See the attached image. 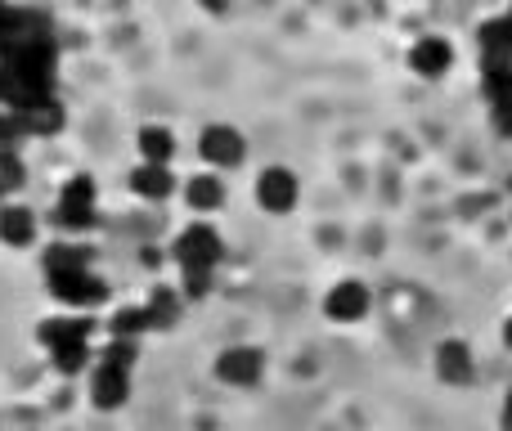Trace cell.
I'll return each mask as SVG.
<instances>
[{"label": "cell", "instance_id": "obj_2", "mask_svg": "<svg viewBox=\"0 0 512 431\" xmlns=\"http://www.w3.org/2000/svg\"><path fill=\"white\" fill-rule=\"evenodd\" d=\"M99 216V194H95V180L90 176H72L68 185L59 189V207H54V220H59L68 234H81L90 229Z\"/></svg>", "mask_w": 512, "mask_h": 431}, {"label": "cell", "instance_id": "obj_1", "mask_svg": "<svg viewBox=\"0 0 512 431\" xmlns=\"http://www.w3.org/2000/svg\"><path fill=\"white\" fill-rule=\"evenodd\" d=\"M221 256H225V238L212 220H189V225L171 238V261H176L180 274L185 270H216Z\"/></svg>", "mask_w": 512, "mask_h": 431}, {"label": "cell", "instance_id": "obj_20", "mask_svg": "<svg viewBox=\"0 0 512 431\" xmlns=\"http://www.w3.org/2000/svg\"><path fill=\"white\" fill-rule=\"evenodd\" d=\"M477 41H481V59H512V27H508V18H490V23H481Z\"/></svg>", "mask_w": 512, "mask_h": 431}, {"label": "cell", "instance_id": "obj_23", "mask_svg": "<svg viewBox=\"0 0 512 431\" xmlns=\"http://www.w3.org/2000/svg\"><path fill=\"white\" fill-rule=\"evenodd\" d=\"M212 288H216V270H185L180 274V292H185V301H203Z\"/></svg>", "mask_w": 512, "mask_h": 431}, {"label": "cell", "instance_id": "obj_13", "mask_svg": "<svg viewBox=\"0 0 512 431\" xmlns=\"http://www.w3.org/2000/svg\"><path fill=\"white\" fill-rule=\"evenodd\" d=\"M450 63H454V50H450V41H445V36H423V41L409 50V68H414L418 77H427V81L445 77V72H450Z\"/></svg>", "mask_w": 512, "mask_h": 431}, {"label": "cell", "instance_id": "obj_6", "mask_svg": "<svg viewBox=\"0 0 512 431\" xmlns=\"http://www.w3.org/2000/svg\"><path fill=\"white\" fill-rule=\"evenodd\" d=\"M131 369H117V364L108 360H95V369H90V405L99 409V414H117V409H126V400H131Z\"/></svg>", "mask_w": 512, "mask_h": 431}, {"label": "cell", "instance_id": "obj_29", "mask_svg": "<svg viewBox=\"0 0 512 431\" xmlns=\"http://www.w3.org/2000/svg\"><path fill=\"white\" fill-rule=\"evenodd\" d=\"M508 27H512V14H508Z\"/></svg>", "mask_w": 512, "mask_h": 431}, {"label": "cell", "instance_id": "obj_12", "mask_svg": "<svg viewBox=\"0 0 512 431\" xmlns=\"http://www.w3.org/2000/svg\"><path fill=\"white\" fill-rule=\"evenodd\" d=\"M131 194L144 198V203H167L176 194V171L171 167H158V162H140L131 171Z\"/></svg>", "mask_w": 512, "mask_h": 431}, {"label": "cell", "instance_id": "obj_14", "mask_svg": "<svg viewBox=\"0 0 512 431\" xmlns=\"http://www.w3.org/2000/svg\"><path fill=\"white\" fill-rule=\"evenodd\" d=\"M95 333H99V324L90 315H54V319H41V328H36V342L50 351V346L72 342V337H90V342H95Z\"/></svg>", "mask_w": 512, "mask_h": 431}, {"label": "cell", "instance_id": "obj_9", "mask_svg": "<svg viewBox=\"0 0 512 431\" xmlns=\"http://www.w3.org/2000/svg\"><path fill=\"white\" fill-rule=\"evenodd\" d=\"M180 194H185V207L194 216H216L225 207V198H230V189H225L221 171H198V176H189L180 185Z\"/></svg>", "mask_w": 512, "mask_h": 431}, {"label": "cell", "instance_id": "obj_8", "mask_svg": "<svg viewBox=\"0 0 512 431\" xmlns=\"http://www.w3.org/2000/svg\"><path fill=\"white\" fill-rule=\"evenodd\" d=\"M369 306H373V297H369V288H364L360 279L333 283L328 297H324V315L333 319V324H360V319L369 315Z\"/></svg>", "mask_w": 512, "mask_h": 431}, {"label": "cell", "instance_id": "obj_19", "mask_svg": "<svg viewBox=\"0 0 512 431\" xmlns=\"http://www.w3.org/2000/svg\"><path fill=\"white\" fill-rule=\"evenodd\" d=\"M104 333H108V337H131V342H144V337L153 333L149 315H144V301H140V306L113 310V315H108V324H104Z\"/></svg>", "mask_w": 512, "mask_h": 431}, {"label": "cell", "instance_id": "obj_25", "mask_svg": "<svg viewBox=\"0 0 512 431\" xmlns=\"http://www.w3.org/2000/svg\"><path fill=\"white\" fill-rule=\"evenodd\" d=\"M234 0H198V9H207V14H225Z\"/></svg>", "mask_w": 512, "mask_h": 431}, {"label": "cell", "instance_id": "obj_4", "mask_svg": "<svg viewBox=\"0 0 512 431\" xmlns=\"http://www.w3.org/2000/svg\"><path fill=\"white\" fill-rule=\"evenodd\" d=\"M212 369H216V382H225L234 391H248L265 378V351L261 346H225Z\"/></svg>", "mask_w": 512, "mask_h": 431}, {"label": "cell", "instance_id": "obj_7", "mask_svg": "<svg viewBox=\"0 0 512 431\" xmlns=\"http://www.w3.org/2000/svg\"><path fill=\"white\" fill-rule=\"evenodd\" d=\"M301 198V180L297 171L288 167H265L261 176H256V207L270 216H288L292 207H297Z\"/></svg>", "mask_w": 512, "mask_h": 431}, {"label": "cell", "instance_id": "obj_21", "mask_svg": "<svg viewBox=\"0 0 512 431\" xmlns=\"http://www.w3.org/2000/svg\"><path fill=\"white\" fill-rule=\"evenodd\" d=\"M486 90H490V104L512 99V59H486Z\"/></svg>", "mask_w": 512, "mask_h": 431}, {"label": "cell", "instance_id": "obj_5", "mask_svg": "<svg viewBox=\"0 0 512 431\" xmlns=\"http://www.w3.org/2000/svg\"><path fill=\"white\" fill-rule=\"evenodd\" d=\"M45 283H50V297L68 310H90L108 297V283L99 279L95 270H68V274H54V279H45Z\"/></svg>", "mask_w": 512, "mask_h": 431}, {"label": "cell", "instance_id": "obj_17", "mask_svg": "<svg viewBox=\"0 0 512 431\" xmlns=\"http://www.w3.org/2000/svg\"><path fill=\"white\" fill-rule=\"evenodd\" d=\"M41 270H45V279L68 274V270H90V247H81V243H50L41 252Z\"/></svg>", "mask_w": 512, "mask_h": 431}, {"label": "cell", "instance_id": "obj_22", "mask_svg": "<svg viewBox=\"0 0 512 431\" xmlns=\"http://www.w3.org/2000/svg\"><path fill=\"white\" fill-rule=\"evenodd\" d=\"M27 180V167H23V153L14 149V144H0V189L5 194H14L18 185Z\"/></svg>", "mask_w": 512, "mask_h": 431}, {"label": "cell", "instance_id": "obj_11", "mask_svg": "<svg viewBox=\"0 0 512 431\" xmlns=\"http://www.w3.org/2000/svg\"><path fill=\"white\" fill-rule=\"evenodd\" d=\"M144 315H149L153 333H171L185 315V292L180 288H167V283H153L149 297H144Z\"/></svg>", "mask_w": 512, "mask_h": 431}, {"label": "cell", "instance_id": "obj_26", "mask_svg": "<svg viewBox=\"0 0 512 431\" xmlns=\"http://www.w3.org/2000/svg\"><path fill=\"white\" fill-rule=\"evenodd\" d=\"M504 431H512V396H508V405H504Z\"/></svg>", "mask_w": 512, "mask_h": 431}, {"label": "cell", "instance_id": "obj_24", "mask_svg": "<svg viewBox=\"0 0 512 431\" xmlns=\"http://www.w3.org/2000/svg\"><path fill=\"white\" fill-rule=\"evenodd\" d=\"M495 131L508 135L512 140V99H504V104H495Z\"/></svg>", "mask_w": 512, "mask_h": 431}, {"label": "cell", "instance_id": "obj_15", "mask_svg": "<svg viewBox=\"0 0 512 431\" xmlns=\"http://www.w3.org/2000/svg\"><path fill=\"white\" fill-rule=\"evenodd\" d=\"M50 369L59 373V378H77V373L90 369V360H95V346H90V337H72V342H59L50 346Z\"/></svg>", "mask_w": 512, "mask_h": 431}, {"label": "cell", "instance_id": "obj_27", "mask_svg": "<svg viewBox=\"0 0 512 431\" xmlns=\"http://www.w3.org/2000/svg\"><path fill=\"white\" fill-rule=\"evenodd\" d=\"M504 342L512 346V319H508V328H504Z\"/></svg>", "mask_w": 512, "mask_h": 431}, {"label": "cell", "instance_id": "obj_18", "mask_svg": "<svg viewBox=\"0 0 512 431\" xmlns=\"http://www.w3.org/2000/svg\"><path fill=\"white\" fill-rule=\"evenodd\" d=\"M436 373H441L445 382H468L472 378V351L463 342H441L436 346Z\"/></svg>", "mask_w": 512, "mask_h": 431}, {"label": "cell", "instance_id": "obj_3", "mask_svg": "<svg viewBox=\"0 0 512 431\" xmlns=\"http://www.w3.org/2000/svg\"><path fill=\"white\" fill-rule=\"evenodd\" d=\"M198 158L212 171H234L248 158V140H243V131H234L230 122H212L198 135Z\"/></svg>", "mask_w": 512, "mask_h": 431}, {"label": "cell", "instance_id": "obj_28", "mask_svg": "<svg viewBox=\"0 0 512 431\" xmlns=\"http://www.w3.org/2000/svg\"><path fill=\"white\" fill-rule=\"evenodd\" d=\"M5 203H9V198H5V189H0V207H5Z\"/></svg>", "mask_w": 512, "mask_h": 431}, {"label": "cell", "instance_id": "obj_10", "mask_svg": "<svg viewBox=\"0 0 512 431\" xmlns=\"http://www.w3.org/2000/svg\"><path fill=\"white\" fill-rule=\"evenodd\" d=\"M36 238H41V220H36L32 207H23V203L0 207V243L14 247V252H23V247H32Z\"/></svg>", "mask_w": 512, "mask_h": 431}, {"label": "cell", "instance_id": "obj_16", "mask_svg": "<svg viewBox=\"0 0 512 431\" xmlns=\"http://www.w3.org/2000/svg\"><path fill=\"white\" fill-rule=\"evenodd\" d=\"M135 153H140V162L171 167L176 162V131H167V126H140L135 131Z\"/></svg>", "mask_w": 512, "mask_h": 431}]
</instances>
